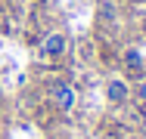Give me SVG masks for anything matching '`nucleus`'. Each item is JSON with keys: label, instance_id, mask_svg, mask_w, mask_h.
<instances>
[{"label": "nucleus", "instance_id": "39448f33", "mask_svg": "<svg viewBox=\"0 0 146 139\" xmlns=\"http://www.w3.org/2000/svg\"><path fill=\"white\" fill-rule=\"evenodd\" d=\"M137 102L146 108V81H140V83H137Z\"/></svg>", "mask_w": 146, "mask_h": 139}, {"label": "nucleus", "instance_id": "7ed1b4c3", "mask_svg": "<svg viewBox=\"0 0 146 139\" xmlns=\"http://www.w3.org/2000/svg\"><path fill=\"white\" fill-rule=\"evenodd\" d=\"M127 96H131V90H127V83L121 81V77H112V81H106V102H112V105H121Z\"/></svg>", "mask_w": 146, "mask_h": 139}, {"label": "nucleus", "instance_id": "f03ea898", "mask_svg": "<svg viewBox=\"0 0 146 139\" xmlns=\"http://www.w3.org/2000/svg\"><path fill=\"white\" fill-rule=\"evenodd\" d=\"M68 50V37L62 34V31H50L47 37H44V43H40V56L47 59V62H53V59H62Z\"/></svg>", "mask_w": 146, "mask_h": 139}, {"label": "nucleus", "instance_id": "20e7f679", "mask_svg": "<svg viewBox=\"0 0 146 139\" xmlns=\"http://www.w3.org/2000/svg\"><path fill=\"white\" fill-rule=\"evenodd\" d=\"M124 68H127V74H140L143 71V56H140V50H124Z\"/></svg>", "mask_w": 146, "mask_h": 139}, {"label": "nucleus", "instance_id": "f257e3e1", "mask_svg": "<svg viewBox=\"0 0 146 139\" xmlns=\"http://www.w3.org/2000/svg\"><path fill=\"white\" fill-rule=\"evenodd\" d=\"M50 102L53 108L62 111V114H72L75 111V90L68 81H53L50 83Z\"/></svg>", "mask_w": 146, "mask_h": 139}, {"label": "nucleus", "instance_id": "423d86ee", "mask_svg": "<svg viewBox=\"0 0 146 139\" xmlns=\"http://www.w3.org/2000/svg\"><path fill=\"white\" fill-rule=\"evenodd\" d=\"M143 68H146V56H143Z\"/></svg>", "mask_w": 146, "mask_h": 139}]
</instances>
